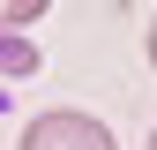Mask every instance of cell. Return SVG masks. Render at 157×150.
<instances>
[{
    "label": "cell",
    "mask_w": 157,
    "mask_h": 150,
    "mask_svg": "<svg viewBox=\"0 0 157 150\" xmlns=\"http://www.w3.org/2000/svg\"><path fill=\"white\" fill-rule=\"evenodd\" d=\"M23 150H120V143H112V128L97 120V112L60 105V112H37L23 128Z\"/></svg>",
    "instance_id": "cell-1"
},
{
    "label": "cell",
    "mask_w": 157,
    "mask_h": 150,
    "mask_svg": "<svg viewBox=\"0 0 157 150\" xmlns=\"http://www.w3.org/2000/svg\"><path fill=\"white\" fill-rule=\"evenodd\" d=\"M45 8H52V0H0V23H8V30H30Z\"/></svg>",
    "instance_id": "cell-2"
},
{
    "label": "cell",
    "mask_w": 157,
    "mask_h": 150,
    "mask_svg": "<svg viewBox=\"0 0 157 150\" xmlns=\"http://www.w3.org/2000/svg\"><path fill=\"white\" fill-rule=\"evenodd\" d=\"M30 60H37V53L23 45V30H8V75H30Z\"/></svg>",
    "instance_id": "cell-3"
},
{
    "label": "cell",
    "mask_w": 157,
    "mask_h": 150,
    "mask_svg": "<svg viewBox=\"0 0 157 150\" xmlns=\"http://www.w3.org/2000/svg\"><path fill=\"white\" fill-rule=\"evenodd\" d=\"M150 60H157V23H150Z\"/></svg>",
    "instance_id": "cell-4"
},
{
    "label": "cell",
    "mask_w": 157,
    "mask_h": 150,
    "mask_svg": "<svg viewBox=\"0 0 157 150\" xmlns=\"http://www.w3.org/2000/svg\"><path fill=\"white\" fill-rule=\"evenodd\" d=\"M150 150H157V135H150Z\"/></svg>",
    "instance_id": "cell-5"
}]
</instances>
